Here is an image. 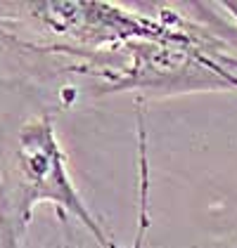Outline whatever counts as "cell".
<instances>
[{
    "instance_id": "6da1fadb",
    "label": "cell",
    "mask_w": 237,
    "mask_h": 248,
    "mask_svg": "<svg viewBox=\"0 0 237 248\" xmlns=\"http://www.w3.org/2000/svg\"><path fill=\"white\" fill-rule=\"evenodd\" d=\"M233 83H235V85H237V80H233Z\"/></svg>"
}]
</instances>
